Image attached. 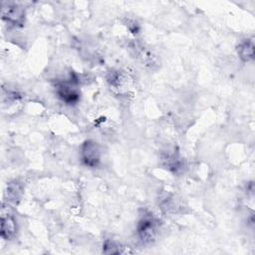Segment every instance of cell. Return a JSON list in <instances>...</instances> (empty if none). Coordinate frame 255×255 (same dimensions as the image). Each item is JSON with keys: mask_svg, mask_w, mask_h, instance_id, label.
<instances>
[{"mask_svg": "<svg viewBox=\"0 0 255 255\" xmlns=\"http://www.w3.org/2000/svg\"><path fill=\"white\" fill-rule=\"evenodd\" d=\"M159 231V221L151 213L144 212L136 223V234L139 240L146 244L152 242Z\"/></svg>", "mask_w": 255, "mask_h": 255, "instance_id": "6da1fadb", "label": "cell"}, {"mask_svg": "<svg viewBox=\"0 0 255 255\" xmlns=\"http://www.w3.org/2000/svg\"><path fill=\"white\" fill-rule=\"evenodd\" d=\"M78 79L72 76L69 80L59 81L56 83V94L58 98L66 105H76L80 101L81 93L78 89Z\"/></svg>", "mask_w": 255, "mask_h": 255, "instance_id": "7a4b0ae2", "label": "cell"}, {"mask_svg": "<svg viewBox=\"0 0 255 255\" xmlns=\"http://www.w3.org/2000/svg\"><path fill=\"white\" fill-rule=\"evenodd\" d=\"M101 148L93 139L85 140L80 146V158L84 165L88 167H97L101 162Z\"/></svg>", "mask_w": 255, "mask_h": 255, "instance_id": "3957f363", "label": "cell"}, {"mask_svg": "<svg viewBox=\"0 0 255 255\" xmlns=\"http://www.w3.org/2000/svg\"><path fill=\"white\" fill-rule=\"evenodd\" d=\"M1 17L14 27H21L25 22V10L22 6L12 2H2Z\"/></svg>", "mask_w": 255, "mask_h": 255, "instance_id": "277c9868", "label": "cell"}, {"mask_svg": "<svg viewBox=\"0 0 255 255\" xmlns=\"http://www.w3.org/2000/svg\"><path fill=\"white\" fill-rule=\"evenodd\" d=\"M107 81L111 90L118 95H127L131 86V79L124 71L112 70L107 75Z\"/></svg>", "mask_w": 255, "mask_h": 255, "instance_id": "5b68a950", "label": "cell"}, {"mask_svg": "<svg viewBox=\"0 0 255 255\" xmlns=\"http://www.w3.org/2000/svg\"><path fill=\"white\" fill-rule=\"evenodd\" d=\"M1 220H0V233L1 237L5 240H11L17 233V221L12 213L10 206L3 203L1 207Z\"/></svg>", "mask_w": 255, "mask_h": 255, "instance_id": "8992f818", "label": "cell"}, {"mask_svg": "<svg viewBox=\"0 0 255 255\" xmlns=\"http://www.w3.org/2000/svg\"><path fill=\"white\" fill-rule=\"evenodd\" d=\"M23 195V186L18 180H12L8 182L6 190H5V197L8 203L10 204H18L21 197Z\"/></svg>", "mask_w": 255, "mask_h": 255, "instance_id": "52a82bcc", "label": "cell"}, {"mask_svg": "<svg viewBox=\"0 0 255 255\" xmlns=\"http://www.w3.org/2000/svg\"><path fill=\"white\" fill-rule=\"evenodd\" d=\"M239 58L244 62H249L254 59V40L253 38L242 40L236 48Z\"/></svg>", "mask_w": 255, "mask_h": 255, "instance_id": "ba28073f", "label": "cell"}, {"mask_svg": "<svg viewBox=\"0 0 255 255\" xmlns=\"http://www.w3.org/2000/svg\"><path fill=\"white\" fill-rule=\"evenodd\" d=\"M130 48L134 51V54L135 56L140 59V61L142 63H144L145 65H149L151 66L154 62H153V57H152V54L150 53V51L146 50L143 46H141L140 44L138 43H132L130 45Z\"/></svg>", "mask_w": 255, "mask_h": 255, "instance_id": "9c48e42d", "label": "cell"}, {"mask_svg": "<svg viewBox=\"0 0 255 255\" xmlns=\"http://www.w3.org/2000/svg\"><path fill=\"white\" fill-rule=\"evenodd\" d=\"M164 161H165V166H167V168L173 171L174 173H177L184 166L182 157H180L177 153L167 154L164 157Z\"/></svg>", "mask_w": 255, "mask_h": 255, "instance_id": "30bf717a", "label": "cell"}, {"mask_svg": "<svg viewBox=\"0 0 255 255\" xmlns=\"http://www.w3.org/2000/svg\"><path fill=\"white\" fill-rule=\"evenodd\" d=\"M122 248L123 247H121V245H119L117 242L107 239L103 245V252L105 254H119L123 252Z\"/></svg>", "mask_w": 255, "mask_h": 255, "instance_id": "8fae6325", "label": "cell"}]
</instances>
